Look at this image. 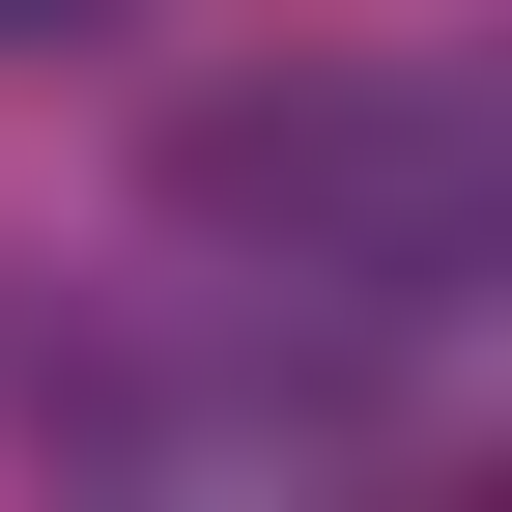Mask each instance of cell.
<instances>
[{
  "label": "cell",
  "instance_id": "obj_1",
  "mask_svg": "<svg viewBox=\"0 0 512 512\" xmlns=\"http://www.w3.org/2000/svg\"><path fill=\"white\" fill-rule=\"evenodd\" d=\"M171 228L256 256L228 313H285L313 399H370V370H427V342L484 313V256H512V143H484L456 57H313V86H256V114L171 143Z\"/></svg>",
  "mask_w": 512,
  "mask_h": 512
},
{
  "label": "cell",
  "instance_id": "obj_2",
  "mask_svg": "<svg viewBox=\"0 0 512 512\" xmlns=\"http://www.w3.org/2000/svg\"><path fill=\"white\" fill-rule=\"evenodd\" d=\"M0 29H86V0H0Z\"/></svg>",
  "mask_w": 512,
  "mask_h": 512
}]
</instances>
